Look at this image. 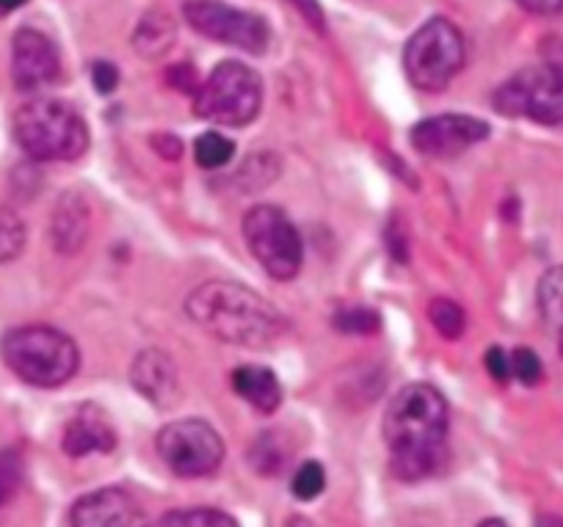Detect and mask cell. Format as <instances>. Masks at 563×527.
Returning a JSON list of instances; mask_svg holds the SVG:
<instances>
[{
	"mask_svg": "<svg viewBox=\"0 0 563 527\" xmlns=\"http://www.w3.org/2000/svg\"><path fill=\"white\" fill-rule=\"evenodd\" d=\"M232 387H235V393L241 395L246 404H252L257 411H265V415L276 411L282 404V384L268 367H238V371L232 373Z\"/></svg>",
	"mask_w": 563,
	"mask_h": 527,
	"instance_id": "e0dca14e",
	"label": "cell"
},
{
	"mask_svg": "<svg viewBox=\"0 0 563 527\" xmlns=\"http://www.w3.org/2000/svg\"><path fill=\"white\" fill-rule=\"evenodd\" d=\"M169 80L175 86H180L183 91H194V95H197V89H199L197 73H194V69L188 67V64H177V67H172Z\"/></svg>",
	"mask_w": 563,
	"mask_h": 527,
	"instance_id": "1f68e13d",
	"label": "cell"
},
{
	"mask_svg": "<svg viewBox=\"0 0 563 527\" xmlns=\"http://www.w3.org/2000/svg\"><path fill=\"white\" fill-rule=\"evenodd\" d=\"M263 108V80L241 62H221L194 95V113L224 128H243Z\"/></svg>",
	"mask_w": 563,
	"mask_h": 527,
	"instance_id": "5b68a950",
	"label": "cell"
},
{
	"mask_svg": "<svg viewBox=\"0 0 563 527\" xmlns=\"http://www.w3.org/2000/svg\"><path fill=\"white\" fill-rule=\"evenodd\" d=\"M91 232V208L84 194L67 191L56 202L51 219V238L56 252L78 254L86 246Z\"/></svg>",
	"mask_w": 563,
	"mask_h": 527,
	"instance_id": "2e32d148",
	"label": "cell"
},
{
	"mask_svg": "<svg viewBox=\"0 0 563 527\" xmlns=\"http://www.w3.org/2000/svg\"><path fill=\"white\" fill-rule=\"evenodd\" d=\"M511 376H517L522 384H539L541 360L530 348H517L511 354Z\"/></svg>",
	"mask_w": 563,
	"mask_h": 527,
	"instance_id": "83f0119b",
	"label": "cell"
},
{
	"mask_svg": "<svg viewBox=\"0 0 563 527\" xmlns=\"http://www.w3.org/2000/svg\"><path fill=\"white\" fill-rule=\"evenodd\" d=\"M186 312L199 329L232 345L265 348L285 334V318L260 293L235 282H208L188 296Z\"/></svg>",
	"mask_w": 563,
	"mask_h": 527,
	"instance_id": "7a4b0ae2",
	"label": "cell"
},
{
	"mask_svg": "<svg viewBox=\"0 0 563 527\" xmlns=\"http://www.w3.org/2000/svg\"><path fill=\"white\" fill-rule=\"evenodd\" d=\"M486 371L492 373L495 382L506 384L508 378H511V356H508L503 348H489V351H486Z\"/></svg>",
	"mask_w": 563,
	"mask_h": 527,
	"instance_id": "f1b7e54d",
	"label": "cell"
},
{
	"mask_svg": "<svg viewBox=\"0 0 563 527\" xmlns=\"http://www.w3.org/2000/svg\"><path fill=\"white\" fill-rule=\"evenodd\" d=\"M158 527H241L230 514L216 508H191V510H172L161 519Z\"/></svg>",
	"mask_w": 563,
	"mask_h": 527,
	"instance_id": "44dd1931",
	"label": "cell"
},
{
	"mask_svg": "<svg viewBox=\"0 0 563 527\" xmlns=\"http://www.w3.org/2000/svg\"><path fill=\"white\" fill-rule=\"evenodd\" d=\"M294 494L299 499H316L318 494L323 492V486H327V475H323V466L318 464V461H305V464L296 470L294 475Z\"/></svg>",
	"mask_w": 563,
	"mask_h": 527,
	"instance_id": "484cf974",
	"label": "cell"
},
{
	"mask_svg": "<svg viewBox=\"0 0 563 527\" xmlns=\"http://www.w3.org/2000/svg\"><path fill=\"white\" fill-rule=\"evenodd\" d=\"M73 527H150L147 514L122 488H97L73 505Z\"/></svg>",
	"mask_w": 563,
	"mask_h": 527,
	"instance_id": "4fadbf2b",
	"label": "cell"
},
{
	"mask_svg": "<svg viewBox=\"0 0 563 527\" xmlns=\"http://www.w3.org/2000/svg\"><path fill=\"white\" fill-rule=\"evenodd\" d=\"M243 238H246V246L254 260L274 279H294L301 271L305 243L288 213L276 205H257L249 210L243 219Z\"/></svg>",
	"mask_w": 563,
	"mask_h": 527,
	"instance_id": "ba28073f",
	"label": "cell"
},
{
	"mask_svg": "<svg viewBox=\"0 0 563 527\" xmlns=\"http://www.w3.org/2000/svg\"><path fill=\"white\" fill-rule=\"evenodd\" d=\"M539 309L547 323L563 334V265L550 268L539 282Z\"/></svg>",
	"mask_w": 563,
	"mask_h": 527,
	"instance_id": "d6986e66",
	"label": "cell"
},
{
	"mask_svg": "<svg viewBox=\"0 0 563 527\" xmlns=\"http://www.w3.org/2000/svg\"><path fill=\"white\" fill-rule=\"evenodd\" d=\"M175 20L161 12V9H155V12H147L141 18L139 29L133 34V47L139 51V56L161 58L175 45Z\"/></svg>",
	"mask_w": 563,
	"mask_h": 527,
	"instance_id": "ac0fdd59",
	"label": "cell"
},
{
	"mask_svg": "<svg viewBox=\"0 0 563 527\" xmlns=\"http://www.w3.org/2000/svg\"><path fill=\"white\" fill-rule=\"evenodd\" d=\"M519 7L530 14H539V18H552V14L563 12V0H517Z\"/></svg>",
	"mask_w": 563,
	"mask_h": 527,
	"instance_id": "4dcf8cb0",
	"label": "cell"
},
{
	"mask_svg": "<svg viewBox=\"0 0 563 527\" xmlns=\"http://www.w3.org/2000/svg\"><path fill=\"white\" fill-rule=\"evenodd\" d=\"M404 67L420 91H442L464 67L462 31L445 18L429 20L406 45Z\"/></svg>",
	"mask_w": 563,
	"mask_h": 527,
	"instance_id": "8992f818",
	"label": "cell"
},
{
	"mask_svg": "<svg viewBox=\"0 0 563 527\" xmlns=\"http://www.w3.org/2000/svg\"><path fill=\"white\" fill-rule=\"evenodd\" d=\"M130 382L141 398L158 409H172L180 400V373L175 360L161 348H144L130 365Z\"/></svg>",
	"mask_w": 563,
	"mask_h": 527,
	"instance_id": "5bb4252c",
	"label": "cell"
},
{
	"mask_svg": "<svg viewBox=\"0 0 563 527\" xmlns=\"http://www.w3.org/2000/svg\"><path fill=\"white\" fill-rule=\"evenodd\" d=\"M252 464H254V470L265 472V475H271V472H279L282 466H285V450L279 448V442H276L271 433H265V437H260L257 442H254Z\"/></svg>",
	"mask_w": 563,
	"mask_h": 527,
	"instance_id": "4316f807",
	"label": "cell"
},
{
	"mask_svg": "<svg viewBox=\"0 0 563 527\" xmlns=\"http://www.w3.org/2000/svg\"><path fill=\"white\" fill-rule=\"evenodd\" d=\"M478 527H508V525L503 519H486V521H481Z\"/></svg>",
	"mask_w": 563,
	"mask_h": 527,
	"instance_id": "836d02e7",
	"label": "cell"
},
{
	"mask_svg": "<svg viewBox=\"0 0 563 527\" xmlns=\"http://www.w3.org/2000/svg\"><path fill=\"white\" fill-rule=\"evenodd\" d=\"M9 371L31 387L53 389L67 384L80 367V351L69 334L53 326H18L0 340Z\"/></svg>",
	"mask_w": 563,
	"mask_h": 527,
	"instance_id": "3957f363",
	"label": "cell"
},
{
	"mask_svg": "<svg viewBox=\"0 0 563 527\" xmlns=\"http://www.w3.org/2000/svg\"><path fill=\"white\" fill-rule=\"evenodd\" d=\"M429 318L445 340H459L464 334V329H467V315L451 298H437V301H431Z\"/></svg>",
	"mask_w": 563,
	"mask_h": 527,
	"instance_id": "7402d4cb",
	"label": "cell"
},
{
	"mask_svg": "<svg viewBox=\"0 0 563 527\" xmlns=\"http://www.w3.org/2000/svg\"><path fill=\"white\" fill-rule=\"evenodd\" d=\"M91 80H95L100 95H111L119 86V69L113 67L111 62H97L95 67H91Z\"/></svg>",
	"mask_w": 563,
	"mask_h": 527,
	"instance_id": "f546056e",
	"label": "cell"
},
{
	"mask_svg": "<svg viewBox=\"0 0 563 527\" xmlns=\"http://www.w3.org/2000/svg\"><path fill=\"white\" fill-rule=\"evenodd\" d=\"M183 14L197 34L221 42V45H232L238 51L252 53V56L268 47L271 31L265 20L227 7L221 0H188L183 7Z\"/></svg>",
	"mask_w": 563,
	"mask_h": 527,
	"instance_id": "30bf717a",
	"label": "cell"
},
{
	"mask_svg": "<svg viewBox=\"0 0 563 527\" xmlns=\"http://www.w3.org/2000/svg\"><path fill=\"white\" fill-rule=\"evenodd\" d=\"M378 326H382V320L367 307H349L334 315V329L343 331V334H373V331H378Z\"/></svg>",
	"mask_w": 563,
	"mask_h": 527,
	"instance_id": "d4e9b609",
	"label": "cell"
},
{
	"mask_svg": "<svg viewBox=\"0 0 563 527\" xmlns=\"http://www.w3.org/2000/svg\"><path fill=\"white\" fill-rule=\"evenodd\" d=\"M23 477H25V464L20 450L14 448L0 450V508L18 497L20 486H23Z\"/></svg>",
	"mask_w": 563,
	"mask_h": 527,
	"instance_id": "cb8c5ba5",
	"label": "cell"
},
{
	"mask_svg": "<svg viewBox=\"0 0 563 527\" xmlns=\"http://www.w3.org/2000/svg\"><path fill=\"white\" fill-rule=\"evenodd\" d=\"M158 455L175 475H213L224 461V442L205 420H175L158 433Z\"/></svg>",
	"mask_w": 563,
	"mask_h": 527,
	"instance_id": "9c48e42d",
	"label": "cell"
},
{
	"mask_svg": "<svg viewBox=\"0 0 563 527\" xmlns=\"http://www.w3.org/2000/svg\"><path fill=\"white\" fill-rule=\"evenodd\" d=\"M448 400L431 384H409L389 404L384 417V442L389 470L400 481H422L448 461Z\"/></svg>",
	"mask_w": 563,
	"mask_h": 527,
	"instance_id": "6da1fadb",
	"label": "cell"
},
{
	"mask_svg": "<svg viewBox=\"0 0 563 527\" xmlns=\"http://www.w3.org/2000/svg\"><path fill=\"white\" fill-rule=\"evenodd\" d=\"M12 78L20 91H36L62 78V56L51 36L20 29L12 42Z\"/></svg>",
	"mask_w": 563,
	"mask_h": 527,
	"instance_id": "7c38bea8",
	"label": "cell"
},
{
	"mask_svg": "<svg viewBox=\"0 0 563 527\" xmlns=\"http://www.w3.org/2000/svg\"><path fill=\"white\" fill-rule=\"evenodd\" d=\"M489 139V124L464 113H442V117L422 119L411 128V144L426 157L462 155L470 146Z\"/></svg>",
	"mask_w": 563,
	"mask_h": 527,
	"instance_id": "8fae6325",
	"label": "cell"
},
{
	"mask_svg": "<svg viewBox=\"0 0 563 527\" xmlns=\"http://www.w3.org/2000/svg\"><path fill=\"white\" fill-rule=\"evenodd\" d=\"M25 3H29V0H0V18H3V14H12L14 9L25 7Z\"/></svg>",
	"mask_w": 563,
	"mask_h": 527,
	"instance_id": "d6a6232c",
	"label": "cell"
},
{
	"mask_svg": "<svg viewBox=\"0 0 563 527\" xmlns=\"http://www.w3.org/2000/svg\"><path fill=\"white\" fill-rule=\"evenodd\" d=\"M194 155H197V163L202 168H221L232 161V155H235V144H232L227 135L213 130V133L199 135L197 144H194Z\"/></svg>",
	"mask_w": 563,
	"mask_h": 527,
	"instance_id": "603a6c76",
	"label": "cell"
},
{
	"mask_svg": "<svg viewBox=\"0 0 563 527\" xmlns=\"http://www.w3.org/2000/svg\"><path fill=\"white\" fill-rule=\"evenodd\" d=\"M503 117L530 119V122L561 128L563 124V67L536 64L519 69L492 97Z\"/></svg>",
	"mask_w": 563,
	"mask_h": 527,
	"instance_id": "52a82bcc",
	"label": "cell"
},
{
	"mask_svg": "<svg viewBox=\"0 0 563 527\" xmlns=\"http://www.w3.org/2000/svg\"><path fill=\"white\" fill-rule=\"evenodd\" d=\"M106 417V411L97 406H84L64 428V453L73 459H84L89 453H111L117 448V431Z\"/></svg>",
	"mask_w": 563,
	"mask_h": 527,
	"instance_id": "9a60e30c",
	"label": "cell"
},
{
	"mask_svg": "<svg viewBox=\"0 0 563 527\" xmlns=\"http://www.w3.org/2000/svg\"><path fill=\"white\" fill-rule=\"evenodd\" d=\"M14 139L34 161H75L89 150V128L69 102L31 100L14 113Z\"/></svg>",
	"mask_w": 563,
	"mask_h": 527,
	"instance_id": "277c9868",
	"label": "cell"
},
{
	"mask_svg": "<svg viewBox=\"0 0 563 527\" xmlns=\"http://www.w3.org/2000/svg\"><path fill=\"white\" fill-rule=\"evenodd\" d=\"M25 241H29V230H25L18 210L0 202V263L18 260L23 254Z\"/></svg>",
	"mask_w": 563,
	"mask_h": 527,
	"instance_id": "ffe728a7",
	"label": "cell"
}]
</instances>
